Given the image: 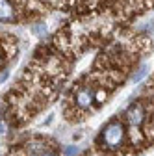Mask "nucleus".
<instances>
[{
  "mask_svg": "<svg viewBox=\"0 0 154 156\" xmlns=\"http://www.w3.org/2000/svg\"><path fill=\"white\" fill-rule=\"evenodd\" d=\"M124 136H126V132H124L123 123L111 121V123H108V125L104 126V130H102V134H100V141L104 143L106 149H111V151H113V149H119V147L123 145Z\"/></svg>",
  "mask_w": 154,
  "mask_h": 156,
  "instance_id": "obj_1",
  "label": "nucleus"
},
{
  "mask_svg": "<svg viewBox=\"0 0 154 156\" xmlns=\"http://www.w3.org/2000/svg\"><path fill=\"white\" fill-rule=\"evenodd\" d=\"M126 119H128V123H130L132 126H139V125L143 123V119H145V110H143V106H141L139 102L132 104V106L126 110Z\"/></svg>",
  "mask_w": 154,
  "mask_h": 156,
  "instance_id": "obj_2",
  "label": "nucleus"
},
{
  "mask_svg": "<svg viewBox=\"0 0 154 156\" xmlns=\"http://www.w3.org/2000/svg\"><path fill=\"white\" fill-rule=\"evenodd\" d=\"M93 99H95V93H93V89H89V87H84V89H80L78 93H76V97H74V102H76V106H78V108H82V110H87V108H91V104H93Z\"/></svg>",
  "mask_w": 154,
  "mask_h": 156,
  "instance_id": "obj_3",
  "label": "nucleus"
},
{
  "mask_svg": "<svg viewBox=\"0 0 154 156\" xmlns=\"http://www.w3.org/2000/svg\"><path fill=\"white\" fill-rule=\"evenodd\" d=\"M15 19V9L9 0H0V23H11Z\"/></svg>",
  "mask_w": 154,
  "mask_h": 156,
  "instance_id": "obj_4",
  "label": "nucleus"
},
{
  "mask_svg": "<svg viewBox=\"0 0 154 156\" xmlns=\"http://www.w3.org/2000/svg\"><path fill=\"white\" fill-rule=\"evenodd\" d=\"M147 71H149V69H147V65H141V67H139V71H138L136 74L132 76V80H134V82H139L141 78H143V76L147 74Z\"/></svg>",
  "mask_w": 154,
  "mask_h": 156,
  "instance_id": "obj_5",
  "label": "nucleus"
},
{
  "mask_svg": "<svg viewBox=\"0 0 154 156\" xmlns=\"http://www.w3.org/2000/svg\"><path fill=\"white\" fill-rule=\"evenodd\" d=\"M76 152H78V149H76V147H69L67 149V156H74Z\"/></svg>",
  "mask_w": 154,
  "mask_h": 156,
  "instance_id": "obj_6",
  "label": "nucleus"
},
{
  "mask_svg": "<svg viewBox=\"0 0 154 156\" xmlns=\"http://www.w3.org/2000/svg\"><path fill=\"white\" fill-rule=\"evenodd\" d=\"M6 132V125H4V121L0 119V134H4Z\"/></svg>",
  "mask_w": 154,
  "mask_h": 156,
  "instance_id": "obj_7",
  "label": "nucleus"
},
{
  "mask_svg": "<svg viewBox=\"0 0 154 156\" xmlns=\"http://www.w3.org/2000/svg\"><path fill=\"white\" fill-rule=\"evenodd\" d=\"M39 156H56V154H54V152H41Z\"/></svg>",
  "mask_w": 154,
  "mask_h": 156,
  "instance_id": "obj_8",
  "label": "nucleus"
}]
</instances>
